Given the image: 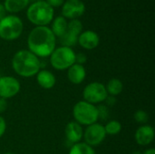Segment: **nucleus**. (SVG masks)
Returning <instances> with one entry per match:
<instances>
[{"mask_svg":"<svg viewBox=\"0 0 155 154\" xmlns=\"http://www.w3.org/2000/svg\"><path fill=\"white\" fill-rule=\"evenodd\" d=\"M28 50L38 58L49 57L56 47V37L48 26H35L27 37Z\"/></svg>","mask_w":155,"mask_h":154,"instance_id":"obj_1","label":"nucleus"},{"mask_svg":"<svg viewBox=\"0 0 155 154\" xmlns=\"http://www.w3.org/2000/svg\"><path fill=\"white\" fill-rule=\"evenodd\" d=\"M13 70L21 77L30 78L35 76L41 68L39 58L29 50L17 51L11 61Z\"/></svg>","mask_w":155,"mask_h":154,"instance_id":"obj_2","label":"nucleus"},{"mask_svg":"<svg viewBox=\"0 0 155 154\" xmlns=\"http://www.w3.org/2000/svg\"><path fill=\"white\" fill-rule=\"evenodd\" d=\"M54 11L45 0L35 1L28 5L26 17L35 26H47L54 19Z\"/></svg>","mask_w":155,"mask_h":154,"instance_id":"obj_3","label":"nucleus"},{"mask_svg":"<svg viewBox=\"0 0 155 154\" xmlns=\"http://www.w3.org/2000/svg\"><path fill=\"white\" fill-rule=\"evenodd\" d=\"M74 121L81 126H89L99 120L97 106L85 101L77 102L73 108Z\"/></svg>","mask_w":155,"mask_h":154,"instance_id":"obj_4","label":"nucleus"},{"mask_svg":"<svg viewBox=\"0 0 155 154\" xmlns=\"http://www.w3.org/2000/svg\"><path fill=\"white\" fill-rule=\"evenodd\" d=\"M24 30L22 19L15 15H5L0 21V38L14 41L19 38Z\"/></svg>","mask_w":155,"mask_h":154,"instance_id":"obj_5","label":"nucleus"},{"mask_svg":"<svg viewBox=\"0 0 155 154\" xmlns=\"http://www.w3.org/2000/svg\"><path fill=\"white\" fill-rule=\"evenodd\" d=\"M49 57L52 67L57 71L67 70L75 64V53L71 47L62 45L55 47Z\"/></svg>","mask_w":155,"mask_h":154,"instance_id":"obj_6","label":"nucleus"},{"mask_svg":"<svg viewBox=\"0 0 155 154\" xmlns=\"http://www.w3.org/2000/svg\"><path fill=\"white\" fill-rule=\"evenodd\" d=\"M108 93L105 85L100 82H92L88 84L83 91L84 101L92 104H100L105 101Z\"/></svg>","mask_w":155,"mask_h":154,"instance_id":"obj_7","label":"nucleus"},{"mask_svg":"<svg viewBox=\"0 0 155 154\" xmlns=\"http://www.w3.org/2000/svg\"><path fill=\"white\" fill-rule=\"evenodd\" d=\"M83 138L84 139V143L93 148L100 145L106 138V133L104 125L95 123L86 126V129L84 131Z\"/></svg>","mask_w":155,"mask_h":154,"instance_id":"obj_8","label":"nucleus"},{"mask_svg":"<svg viewBox=\"0 0 155 154\" xmlns=\"http://www.w3.org/2000/svg\"><path fill=\"white\" fill-rule=\"evenodd\" d=\"M21 90L20 82L14 76L0 77V98L9 99L18 94Z\"/></svg>","mask_w":155,"mask_h":154,"instance_id":"obj_9","label":"nucleus"},{"mask_svg":"<svg viewBox=\"0 0 155 154\" xmlns=\"http://www.w3.org/2000/svg\"><path fill=\"white\" fill-rule=\"evenodd\" d=\"M85 12V5L82 0H66L62 5V16L65 19H78Z\"/></svg>","mask_w":155,"mask_h":154,"instance_id":"obj_10","label":"nucleus"},{"mask_svg":"<svg viewBox=\"0 0 155 154\" xmlns=\"http://www.w3.org/2000/svg\"><path fill=\"white\" fill-rule=\"evenodd\" d=\"M100 43V37L98 34L93 30H85L83 31L77 40V44L81 47H83L85 50H93L96 48L99 45Z\"/></svg>","mask_w":155,"mask_h":154,"instance_id":"obj_11","label":"nucleus"},{"mask_svg":"<svg viewBox=\"0 0 155 154\" xmlns=\"http://www.w3.org/2000/svg\"><path fill=\"white\" fill-rule=\"evenodd\" d=\"M154 129L148 124L141 125L134 133V139L137 144L141 146H148L154 140Z\"/></svg>","mask_w":155,"mask_h":154,"instance_id":"obj_12","label":"nucleus"},{"mask_svg":"<svg viewBox=\"0 0 155 154\" xmlns=\"http://www.w3.org/2000/svg\"><path fill=\"white\" fill-rule=\"evenodd\" d=\"M64 134H65V139L68 142H70L72 145L74 143H78L83 139V135H84L83 126H81L76 122L72 121L66 124L64 129Z\"/></svg>","mask_w":155,"mask_h":154,"instance_id":"obj_13","label":"nucleus"},{"mask_svg":"<svg viewBox=\"0 0 155 154\" xmlns=\"http://www.w3.org/2000/svg\"><path fill=\"white\" fill-rule=\"evenodd\" d=\"M86 77V70L84 65L74 64L67 69V78L73 84H82Z\"/></svg>","mask_w":155,"mask_h":154,"instance_id":"obj_14","label":"nucleus"},{"mask_svg":"<svg viewBox=\"0 0 155 154\" xmlns=\"http://www.w3.org/2000/svg\"><path fill=\"white\" fill-rule=\"evenodd\" d=\"M36 76V81L37 84L45 90H50L52 89L56 83V79L54 74L48 70H40Z\"/></svg>","mask_w":155,"mask_h":154,"instance_id":"obj_15","label":"nucleus"},{"mask_svg":"<svg viewBox=\"0 0 155 154\" xmlns=\"http://www.w3.org/2000/svg\"><path fill=\"white\" fill-rule=\"evenodd\" d=\"M51 23H52V25L50 29L56 38L61 37L66 32L68 22H67V19H65L64 16L62 15L56 16L55 18L53 19Z\"/></svg>","mask_w":155,"mask_h":154,"instance_id":"obj_16","label":"nucleus"},{"mask_svg":"<svg viewBox=\"0 0 155 154\" xmlns=\"http://www.w3.org/2000/svg\"><path fill=\"white\" fill-rule=\"evenodd\" d=\"M30 3V0H5L4 6L6 12L11 14L19 13L25 10Z\"/></svg>","mask_w":155,"mask_h":154,"instance_id":"obj_17","label":"nucleus"},{"mask_svg":"<svg viewBox=\"0 0 155 154\" xmlns=\"http://www.w3.org/2000/svg\"><path fill=\"white\" fill-rule=\"evenodd\" d=\"M105 88L108 95H112L115 97L123 92L124 84L118 78H112L111 80L108 81L107 84L105 85Z\"/></svg>","mask_w":155,"mask_h":154,"instance_id":"obj_18","label":"nucleus"},{"mask_svg":"<svg viewBox=\"0 0 155 154\" xmlns=\"http://www.w3.org/2000/svg\"><path fill=\"white\" fill-rule=\"evenodd\" d=\"M68 154H95V151L93 147L87 145L85 143L80 142L71 146Z\"/></svg>","mask_w":155,"mask_h":154,"instance_id":"obj_19","label":"nucleus"},{"mask_svg":"<svg viewBox=\"0 0 155 154\" xmlns=\"http://www.w3.org/2000/svg\"><path fill=\"white\" fill-rule=\"evenodd\" d=\"M77 40H78V35L67 30L61 37H59V42L62 46H66V47H71V48L72 46L77 44Z\"/></svg>","mask_w":155,"mask_h":154,"instance_id":"obj_20","label":"nucleus"},{"mask_svg":"<svg viewBox=\"0 0 155 154\" xmlns=\"http://www.w3.org/2000/svg\"><path fill=\"white\" fill-rule=\"evenodd\" d=\"M104 127L106 135H117L122 131V123L116 120H112L108 122Z\"/></svg>","mask_w":155,"mask_h":154,"instance_id":"obj_21","label":"nucleus"},{"mask_svg":"<svg viewBox=\"0 0 155 154\" xmlns=\"http://www.w3.org/2000/svg\"><path fill=\"white\" fill-rule=\"evenodd\" d=\"M67 31L76 34H79L83 32V23L79 19H72L67 24Z\"/></svg>","mask_w":155,"mask_h":154,"instance_id":"obj_22","label":"nucleus"},{"mask_svg":"<svg viewBox=\"0 0 155 154\" xmlns=\"http://www.w3.org/2000/svg\"><path fill=\"white\" fill-rule=\"evenodd\" d=\"M134 119L136 123L143 125V124H146L147 122L149 121V115L143 110H137L134 114Z\"/></svg>","mask_w":155,"mask_h":154,"instance_id":"obj_23","label":"nucleus"},{"mask_svg":"<svg viewBox=\"0 0 155 154\" xmlns=\"http://www.w3.org/2000/svg\"><path fill=\"white\" fill-rule=\"evenodd\" d=\"M97 110H98V117L99 119L102 120H106L109 116V111L106 105H103L100 104L99 106H97Z\"/></svg>","mask_w":155,"mask_h":154,"instance_id":"obj_24","label":"nucleus"},{"mask_svg":"<svg viewBox=\"0 0 155 154\" xmlns=\"http://www.w3.org/2000/svg\"><path fill=\"white\" fill-rule=\"evenodd\" d=\"M86 60H87V57L84 53L75 54V64L84 65V64L86 62Z\"/></svg>","mask_w":155,"mask_h":154,"instance_id":"obj_25","label":"nucleus"},{"mask_svg":"<svg viewBox=\"0 0 155 154\" xmlns=\"http://www.w3.org/2000/svg\"><path fill=\"white\" fill-rule=\"evenodd\" d=\"M51 7L55 8V7H60L63 5L64 3V0H45Z\"/></svg>","mask_w":155,"mask_h":154,"instance_id":"obj_26","label":"nucleus"},{"mask_svg":"<svg viewBox=\"0 0 155 154\" xmlns=\"http://www.w3.org/2000/svg\"><path fill=\"white\" fill-rule=\"evenodd\" d=\"M6 130V123L5 120L0 115V138L5 134Z\"/></svg>","mask_w":155,"mask_h":154,"instance_id":"obj_27","label":"nucleus"},{"mask_svg":"<svg viewBox=\"0 0 155 154\" xmlns=\"http://www.w3.org/2000/svg\"><path fill=\"white\" fill-rule=\"evenodd\" d=\"M7 107H8V103H7L6 99L0 98V113H5L6 111Z\"/></svg>","mask_w":155,"mask_h":154,"instance_id":"obj_28","label":"nucleus"},{"mask_svg":"<svg viewBox=\"0 0 155 154\" xmlns=\"http://www.w3.org/2000/svg\"><path fill=\"white\" fill-rule=\"evenodd\" d=\"M104 102H106V104H107V105H109V106H113V105H114V104H115V103H116V99H115V97H114V96L108 95Z\"/></svg>","mask_w":155,"mask_h":154,"instance_id":"obj_29","label":"nucleus"},{"mask_svg":"<svg viewBox=\"0 0 155 154\" xmlns=\"http://www.w3.org/2000/svg\"><path fill=\"white\" fill-rule=\"evenodd\" d=\"M5 14H6L5 8V6H4V5L0 3V21L5 16Z\"/></svg>","mask_w":155,"mask_h":154,"instance_id":"obj_30","label":"nucleus"},{"mask_svg":"<svg viewBox=\"0 0 155 154\" xmlns=\"http://www.w3.org/2000/svg\"><path fill=\"white\" fill-rule=\"evenodd\" d=\"M143 154H155V149H153V148H149V149L145 150Z\"/></svg>","mask_w":155,"mask_h":154,"instance_id":"obj_31","label":"nucleus"},{"mask_svg":"<svg viewBox=\"0 0 155 154\" xmlns=\"http://www.w3.org/2000/svg\"><path fill=\"white\" fill-rule=\"evenodd\" d=\"M133 154H142L140 152H133Z\"/></svg>","mask_w":155,"mask_h":154,"instance_id":"obj_32","label":"nucleus"},{"mask_svg":"<svg viewBox=\"0 0 155 154\" xmlns=\"http://www.w3.org/2000/svg\"><path fill=\"white\" fill-rule=\"evenodd\" d=\"M3 154H15V153H13V152H5V153H3Z\"/></svg>","mask_w":155,"mask_h":154,"instance_id":"obj_33","label":"nucleus"},{"mask_svg":"<svg viewBox=\"0 0 155 154\" xmlns=\"http://www.w3.org/2000/svg\"><path fill=\"white\" fill-rule=\"evenodd\" d=\"M34 1H42V0H34Z\"/></svg>","mask_w":155,"mask_h":154,"instance_id":"obj_34","label":"nucleus"}]
</instances>
